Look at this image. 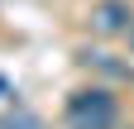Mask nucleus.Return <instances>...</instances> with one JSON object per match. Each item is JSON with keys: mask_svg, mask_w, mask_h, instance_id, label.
<instances>
[{"mask_svg": "<svg viewBox=\"0 0 134 129\" xmlns=\"http://www.w3.org/2000/svg\"><path fill=\"white\" fill-rule=\"evenodd\" d=\"M5 91H10V81H5V77H0V96H5Z\"/></svg>", "mask_w": 134, "mask_h": 129, "instance_id": "4", "label": "nucleus"}, {"mask_svg": "<svg viewBox=\"0 0 134 129\" xmlns=\"http://www.w3.org/2000/svg\"><path fill=\"white\" fill-rule=\"evenodd\" d=\"M129 5H120V0H105V5L91 10V29L96 34H129Z\"/></svg>", "mask_w": 134, "mask_h": 129, "instance_id": "2", "label": "nucleus"}, {"mask_svg": "<svg viewBox=\"0 0 134 129\" xmlns=\"http://www.w3.org/2000/svg\"><path fill=\"white\" fill-rule=\"evenodd\" d=\"M0 129H43V120L34 115V110H10V115L0 120Z\"/></svg>", "mask_w": 134, "mask_h": 129, "instance_id": "3", "label": "nucleus"}, {"mask_svg": "<svg viewBox=\"0 0 134 129\" xmlns=\"http://www.w3.org/2000/svg\"><path fill=\"white\" fill-rule=\"evenodd\" d=\"M129 53H134V24H129Z\"/></svg>", "mask_w": 134, "mask_h": 129, "instance_id": "5", "label": "nucleus"}, {"mask_svg": "<svg viewBox=\"0 0 134 129\" xmlns=\"http://www.w3.org/2000/svg\"><path fill=\"white\" fill-rule=\"evenodd\" d=\"M120 120V105H115L110 91L86 86V91H72L67 101V129H110Z\"/></svg>", "mask_w": 134, "mask_h": 129, "instance_id": "1", "label": "nucleus"}]
</instances>
